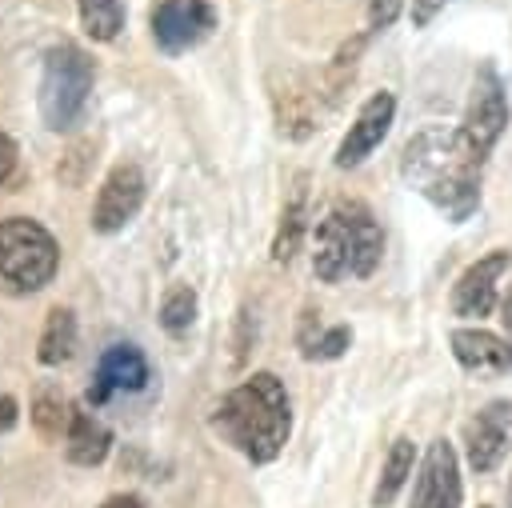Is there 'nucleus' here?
<instances>
[{"label":"nucleus","instance_id":"1","mask_svg":"<svg viewBox=\"0 0 512 508\" xmlns=\"http://www.w3.org/2000/svg\"><path fill=\"white\" fill-rule=\"evenodd\" d=\"M400 176L424 200H432L452 224L468 220L480 204V160L464 148L456 132H416L400 152Z\"/></svg>","mask_w":512,"mask_h":508},{"label":"nucleus","instance_id":"2","mask_svg":"<svg viewBox=\"0 0 512 508\" xmlns=\"http://www.w3.org/2000/svg\"><path fill=\"white\" fill-rule=\"evenodd\" d=\"M212 432L252 464L276 460L292 432V404L284 380H276L272 372H252L248 380H240L216 404Z\"/></svg>","mask_w":512,"mask_h":508},{"label":"nucleus","instance_id":"3","mask_svg":"<svg viewBox=\"0 0 512 508\" xmlns=\"http://www.w3.org/2000/svg\"><path fill=\"white\" fill-rule=\"evenodd\" d=\"M384 256V232L376 216L360 200H336L328 216L316 224L312 244V272L324 284H336L344 276H372Z\"/></svg>","mask_w":512,"mask_h":508},{"label":"nucleus","instance_id":"4","mask_svg":"<svg viewBox=\"0 0 512 508\" xmlns=\"http://www.w3.org/2000/svg\"><path fill=\"white\" fill-rule=\"evenodd\" d=\"M92 80H96V68L80 44H72V40L52 44L44 52V72H40V92H36L40 120L52 132H72L88 108Z\"/></svg>","mask_w":512,"mask_h":508},{"label":"nucleus","instance_id":"5","mask_svg":"<svg viewBox=\"0 0 512 508\" xmlns=\"http://www.w3.org/2000/svg\"><path fill=\"white\" fill-rule=\"evenodd\" d=\"M60 268V244L40 220L8 216L0 220V276L16 292H40Z\"/></svg>","mask_w":512,"mask_h":508},{"label":"nucleus","instance_id":"6","mask_svg":"<svg viewBox=\"0 0 512 508\" xmlns=\"http://www.w3.org/2000/svg\"><path fill=\"white\" fill-rule=\"evenodd\" d=\"M508 128V96H504V84L500 76L484 64L472 80V92H468V108H464V120L456 128V136L464 140V148L484 164L488 152L496 148V140L504 136Z\"/></svg>","mask_w":512,"mask_h":508},{"label":"nucleus","instance_id":"7","mask_svg":"<svg viewBox=\"0 0 512 508\" xmlns=\"http://www.w3.org/2000/svg\"><path fill=\"white\" fill-rule=\"evenodd\" d=\"M216 24L208 0H160L152 8V40L160 52H188L196 48Z\"/></svg>","mask_w":512,"mask_h":508},{"label":"nucleus","instance_id":"8","mask_svg":"<svg viewBox=\"0 0 512 508\" xmlns=\"http://www.w3.org/2000/svg\"><path fill=\"white\" fill-rule=\"evenodd\" d=\"M144 192H148L144 172H140L136 164H116V168L104 176L100 192H96V204H92V232H100V236L120 232V228L140 212Z\"/></svg>","mask_w":512,"mask_h":508},{"label":"nucleus","instance_id":"9","mask_svg":"<svg viewBox=\"0 0 512 508\" xmlns=\"http://www.w3.org/2000/svg\"><path fill=\"white\" fill-rule=\"evenodd\" d=\"M464 444H468V464L476 476L492 472L504 452L512 448V400H492L484 404L468 428H464Z\"/></svg>","mask_w":512,"mask_h":508},{"label":"nucleus","instance_id":"10","mask_svg":"<svg viewBox=\"0 0 512 508\" xmlns=\"http://www.w3.org/2000/svg\"><path fill=\"white\" fill-rule=\"evenodd\" d=\"M392 116H396V96H392V92H372V96L360 104L356 120L348 124V132H344V140H340V148H336V168H356V164H364V160L380 148V140L388 136Z\"/></svg>","mask_w":512,"mask_h":508},{"label":"nucleus","instance_id":"11","mask_svg":"<svg viewBox=\"0 0 512 508\" xmlns=\"http://www.w3.org/2000/svg\"><path fill=\"white\" fill-rule=\"evenodd\" d=\"M508 264H512L508 248H492L488 256H480L476 264H468L456 276V284H452V312L456 316H468V320L488 316L496 308V284L508 272Z\"/></svg>","mask_w":512,"mask_h":508},{"label":"nucleus","instance_id":"12","mask_svg":"<svg viewBox=\"0 0 512 508\" xmlns=\"http://www.w3.org/2000/svg\"><path fill=\"white\" fill-rule=\"evenodd\" d=\"M412 508H460V460L448 440H432L412 488Z\"/></svg>","mask_w":512,"mask_h":508},{"label":"nucleus","instance_id":"13","mask_svg":"<svg viewBox=\"0 0 512 508\" xmlns=\"http://www.w3.org/2000/svg\"><path fill=\"white\" fill-rule=\"evenodd\" d=\"M148 356L136 348V344H108L100 364H96V376H92V388H88V404H104L112 392H140L148 384Z\"/></svg>","mask_w":512,"mask_h":508},{"label":"nucleus","instance_id":"14","mask_svg":"<svg viewBox=\"0 0 512 508\" xmlns=\"http://www.w3.org/2000/svg\"><path fill=\"white\" fill-rule=\"evenodd\" d=\"M452 356L468 372H512V336H496L484 328H456Z\"/></svg>","mask_w":512,"mask_h":508},{"label":"nucleus","instance_id":"15","mask_svg":"<svg viewBox=\"0 0 512 508\" xmlns=\"http://www.w3.org/2000/svg\"><path fill=\"white\" fill-rule=\"evenodd\" d=\"M64 448H68V460H72V464L96 468V464H104V456L112 452V432H108V424H100L92 412L76 408V412H72V424H68V436H64Z\"/></svg>","mask_w":512,"mask_h":508},{"label":"nucleus","instance_id":"16","mask_svg":"<svg viewBox=\"0 0 512 508\" xmlns=\"http://www.w3.org/2000/svg\"><path fill=\"white\" fill-rule=\"evenodd\" d=\"M412 468H416V444H412L408 436H396V440H392V448H388V456H384V468H380V480H376L372 504H376V508H388V504L400 496V488L408 484Z\"/></svg>","mask_w":512,"mask_h":508},{"label":"nucleus","instance_id":"17","mask_svg":"<svg viewBox=\"0 0 512 508\" xmlns=\"http://www.w3.org/2000/svg\"><path fill=\"white\" fill-rule=\"evenodd\" d=\"M72 352H76V312L56 304L48 312V320H44V332H40V344H36V360L48 364V368H56Z\"/></svg>","mask_w":512,"mask_h":508},{"label":"nucleus","instance_id":"18","mask_svg":"<svg viewBox=\"0 0 512 508\" xmlns=\"http://www.w3.org/2000/svg\"><path fill=\"white\" fill-rule=\"evenodd\" d=\"M304 232H308V208H304V184H296L292 200L280 212V228H276V240H272V260L276 264H288L300 252Z\"/></svg>","mask_w":512,"mask_h":508},{"label":"nucleus","instance_id":"19","mask_svg":"<svg viewBox=\"0 0 512 508\" xmlns=\"http://www.w3.org/2000/svg\"><path fill=\"white\" fill-rule=\"evenodd\" d=\"M80 8V28L96 44H112L124 28V4L120 0H76Z\"/></svg>","mask_w":512,"mask_h":508},{"label":"nucleus","instance_id":"20","mask_svg":"<svg viewBox=\"0 0 512 508\" xmlns=\"http://www.w3.org/2000/svg\"><path fill=\"white\" fill-rule=\"evenodd\" d=\"M72 412H76V408H72L56 388H44V392L32 400V424H36L40 440H48V444L64 440V436H68V424H72Z\"/></svg>","mask_w":512,"mask_h":508},{"label":"nucleus","instance_id":"21","mask_svg":"<svg viewBox=\"0 0 512 508\" xmlns=\"http://www.w3.org/2000/svg\"><path fill=\"white\" fill-rule=\"evenodd\" d=\"M196 308H200L196 304V292L188 284H172L164 292V300H160V328L168 336H184L196 324Z\"/></svg>","mask_w":512,"mask_h":508},{"label":"nucleus","instance_id":"22","mask_svg":"<svg viewBox=\"0 0 512 508\" xmlns=\"http://www.w3.org/2000/svg\"><path fill=\"white\" fill-rule=\"evenodd\" d=\"M348 344H352V328L348 324H332V328H324L312 340V348L304 352V360H336V356L348 352Z\"/></svg>","mask_w":512,"mask_h":508},{"label":"nucleus","instance_id":"23","mask_svg":"<svg viewBox=\"0 0 512 508\" xmlns=\"http://www.w3.org/2000/svg\"><path fill=\"white\" fill-rule=\"evenodd\" d=\"M400 8H404V0H368V28L372 32L388 28L400 16Z\"/></svg>","mask_w":512,"mask_h":508},{"label":"nucleus","instance_id":"24","mask_svg":"<svg viewBox=\"0 0 512 508\" xmlns=\"http://www.w3.org/2000/svg\"><path fill=\"white\" fill-rule=\"evenodd\" d=\"M444 4H448V0H412V24H416V28L432 24V20L444 12Z\"/></svg>","mask_w":512,"mask_h":508},{"label":"nucleus","instance_id":"25","mask_svg":"<svg viewBox=\"0 0 512 508\" xmlns=\"http://www.w3.org/2000/svg\"><path fill=\"white\" fill-rule=\"evenodd\" d=\"M12 168H16V140L8 132H0V184L12 176Z\"/></svg>","mask_w":512,"mask_h":508},{"label":"nucleus","instance_id":"26","mask_svg":"<svg viewBox=\"0 0 512 508\" xmlns=\"http://www.w3.org/2000/svg\"><path fill=\"white\" fill-rule=\"evenodd\" d=\"M16 416H20V408H16V400H12V396H0V432H8V428H16Z\"/></svg>","mask_w":512,"mask_h":508},{"label":"nucleus","instance_id":"27","mask_svg":"<svg viewBox=\"0 0 512 508\" xmlns=\"http://www.w3.org/2000/svg\"><path fill=\"white\" fill-rule=\"evenodd\" d=\"M100 508H148V504H144L136 492H116V496H108Z\"/></svg>","mask_w":512,"mask_h":508},{"label":"nucleus","instance_id":"28","mask_svg":"<svg viewBox=\"0 0 512 508\" xmlns=\"http://www.w3.org/2000/svg\"><path fill=\"white\" fill-rule=\"evenodd\" d=\"M500 320H504V328H508V336H512V288H508L504 300H500Z\"/></svg>","mask_w":512,"mask_h":508},{"label":"nucleus","instance_id":"29","mask_svg":"<svg viewBox=\"0 0 512 508\" xmlns=\"http://www.w3.org/2000/svg\"><path fill=\"white\" fill-rule=\"evenodd\" d=\"M508 508H512V472H508Z\"/></svg>","mask_w":512,"mask_h":508}]
</instances>
